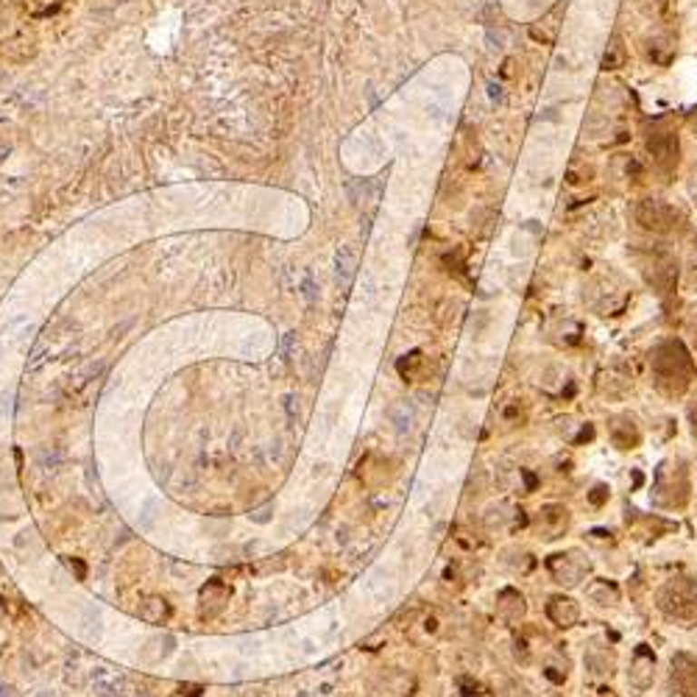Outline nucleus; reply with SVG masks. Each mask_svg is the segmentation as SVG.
Listing matches in <instances>:
<instances>
[{"label": "nucleus", "mask_w": 697, "mask_h": 697, "mask_svg": "<svg viewBox=\"0 0 697 697\" xmlns=\"http://www.w3.org/2000/svg\"><path fill=\"white\" fill-rule=\"evenodd\" d=\"M650 368H653V379L664 394L675 397L683 394L692 379H694V363L692 355L686 352V346L681 340H664L653 348L650 355Z\"/></svg>", "instance_id": "f257e3e1"}, {"label": "nucleus", "mask_w": 697, "mask_h": 697, "mask_svg": "<svg viewBox=\"0 0 697 697\" xmlns=\"http://www.w3.org/2000/svg\"><path fill=\"white\" fill-rule=\"evenodd\" d=\"M689 469L683 460H664L655 472L653 483V502L658 508H683L689 502Z\"/></svg>", "instance_id": "f03ea898"}, {"label": "nucleus", "mask_w": 697, "mask_h": 697, "mask_svg": "<svg viewBox=\"0 0 697 697\" xmlns=\"http://www.w3.org/2000/svg\"><path fill=\"white\" fill-rule=\"evenodd\" d=\"M658 611L681 623H697V584L692 577H672L655 594Z\"/></svg>", "instance_id": "7ed1b4c3"}, {"label": "nucleus", "mask_w": 697, "mask_h": 697, "mask_svg": "<svg viewBox=\"0 0 697 697\" xmlns=\"http://www.w3.org/2000/svg\"><path fill=\"white\" fill-rule=\"evenodd\" d=\"M670 694L697 697V658L692 653H675L670 664Z\"/></svg>", "instance_id": "20e7f679"}, {"label": "nucleus", "mask_w": 697, "mask_h": 697, "mask_svg": "<svg viewBox=\"0 0 697 697\" xmlns=\"http://www.w3.org/2000/svg\"><path fill=\"white\" fill-rule=\"evenodd\" d=\"M550 572L555 577V584L561 586H577L584 574L589 572V561L580 555V553H566V555H553L550 561Z\"/></svg>", "instance_id": "39448f33"}, {"label": "nucleus", "mask_w": 697, "mask_h": 697, "mask_svg": "<svg viewBox=\"0 0 697 697\" xmlns=\"http://www.w3.org/2000/svg\"><path fill=\"white\" fill-rule=\"evenodd\" d=\"M639 223L653 231H667L675 223V212L662 201H644L639 207Z\"/></svg>", "instance_id": "423d86ee"}, {"label": "nucleus", "mask_w": 697, "mask_h": 697, "mask_svg": "<svg viewBox=\"0 0 697 697\" xmlns=\"http://www.w3.org/2000/svg\"><path fill=\"white\" fill-rule=\"evenodd\" d=\"M547 616L553 619L558 628H572L577 619H580V608H577V603H574L572 597L558 594V597H550V603H547Z\"/></svg>", "instance_id": "0eeeda50"}, {"label": "nucleus", "mask_w": 697, "mask_h": 697, "mask_svg": "<svg viewBox=\"0 0 697 697\" xmlns=\"http://www.w3.org/2000/svg\"><path fill=\"white\" fill-rule=\"evenodd\" d=\"M358 270V249L355 246H340L335 254V280L340 288H348Z\"/></svg>", "instance_id": "6e6552de"}, {"label": "nucleus", "mask_w": 697, "mask_h": 697, "mask_svg": "<svg viewBox=\"0 0 697 697\" xmlns=\"http://www.w3.org/2000/svg\"><path fill=\"white\" fill-rule=\"evenodd\" d=\"M650 151L655 153V160L662 162V165H672L675 160H678V140L670 134V132H664V134H650Z\"/></svg>", "instance_id": "1a4fd4ad"}, {"label": "nucleus", "mask_w": 697, "mask_h": 697, "mask_svg": "<svg viewBox=\"0 0 697 697\" xmlns=\"http://www.w3.org/2000/svg\"><path fill=\"white\" fill-rule=\"evenodd\" d=\"M346 192L355 207H368L379 199V184H371L368 179H355L346 184Z\"/></svg>", "instance_id": "9d476101"}, {"label": "nucleus", "mask_w": 697, "mask_h": 697, "mask_svg": "<svg viewBox=\"0 0 697 697\" xmlns=\"http://www.w3.org/2000/svg\"><path fill=\"white\" fill-rule=\"evenodd\" d=\"M123 686H126V681H123L121 675H114V672L98 670V672L93 675V689H95V694H101V697H118V694L123 692Z\"/></svg>", "instance_id": "9b49d317"}, {"label": "nucleus", "mask_w": 697, "mask_h": 697, "mask_svg": "<svg viewBox=\"0 0 697 697\" xmlns=\"http://www.w3.org/2000/svg\"><path fill=\"white\" fill-rule=\"evenodd\" d=\"M623 424H625L623 430H619L616 424H611V438H614V444H616L619 449H633V447L642 441V436H639V430H636L633 418L623 416Z\"/></svg>", "instance_id": "f8f14e48"}, {"label": "nucleus", "mask_w": 697, "mask_h": 697, "mask_svg": "<svg viewBox=\"0 0 697 697\" xmlns=\"http://www.w3.org/2000/svg\"><path fill=\"white\" fill-rule=\"evenodd\" d=\"M413 418H416V410H413L410 402H397L391 407V421H394L397 433H407L413 427Z\"/></svg>", "instance_id": "ddd939ff"}, {"label": "nucleus", "mask_w": 697, "mask_h": 697, "mask_svg": "<svg viewBox=\"0 0 697 697\" xmlns=\"http://www.w3.org/2000/svg\"><path fill=\"white\" fill-rule=\"evenodd\" d=\"M605 70H614V67H619L623 64V48H619V43H614L611 45V54H605Z\"/></svg>", "instance_id": "4468645a"}, {"label": "nucleus", "mask_w": 697, "mask_h": 697, "mask_svg": "<svg viewBox=\"0 0 697 697\" xmlns=\"http://www.w3.org/2000/svg\"><path fill=\"white\" fill-rule=\"evenodd\" d=\"M301 296L307 299V301H316L319 299V285L313 282V277H304V282H301Z\"/></svg>", "instance_id": "2eb2a0df"}, {"label": "nucleus", "mask_w": 697, "mask_h": 697, "mask_svg": "<svg viewBox=\"0 0 697 697\" xmlns=\"http://www.w3.org/2000/svg\"><path fill=\"white\" fill-rule=\"evenodd\" d=\"M67 566H70V569H75V577H79V580H84V577H87V566H84L79 558H67Z\"/></svg>", "instance_id": "dca6fc26"}, {"label": "nucleus", "mask_w": 697, "mask_h": 697, "mask_svg": "<svg viewBox=\"0 0 697 697\" xmlns=\"http://www.w3.org/2000/svg\"><path fill=\"white\" fill-rule=\"evenodd\" d=\"M0 697H15V689L12 686H0Z\"/></svg>", "instance_id": "f3484780"}, {"label": "nucleus", "mask_w": 697, "mask_h": 697, "mask_svg": "<svg viewBox=\"0 0 697 697\" xmlns=\"http://www.w3.org/2000/svg\"><path fill=\"white\" fill-rule=\"evenodd\" d=\"M597 491H603V486H597ZM603 496H608V494H592V499L597 502V506H600V502H603Z\"/></svg>", "instance_id": "a211bd4d"}, {"label": "nucleus", "mask_w": 697, "mask_h": 697, "mask_svg": "<svg viewBox=\"0 0 697 697\" xmlns=\"http://www.w3.org/2000/svg\"><path fill=\"white\" fill-rule=\"evenodd\" d=\"M140 697H148V694H140Z\"/></svg>", "instance_id": "6ab92c4d"}]
</instances>
